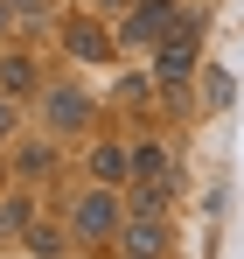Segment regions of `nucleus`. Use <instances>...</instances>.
I'll return each mask as SVG.
<instances>
[{
  "label": "nucleus",
  "mask_w": 244,
  "mask_h": 259,
  "mask_svg": "<svg viewBox=\"0 0 244 259\" xmlns=\"http://www.w3.org/2000/svg\"><path fill=\"white\" fill-rule=\"evenodd\" d=\"M119 196L112 189H84L77 196V210H70V231H77L84 245H105V238H119Z\"/></svg>",
  "instance_id": "1"
},
{
  "label": "nucleus",
  "mask_w": 244,
  "mask_h": 259,
  "mask_svg": "<svg viewBox=\"0 0 244 259\" xmlns=\"http://www.w3.org/2000/svg\"><path fill=\"white\" fill-rule=\"evenodd\" d=\"M49 161H56L49 147H21V175H49Z\"/></svg>",
  "instance_id": "12"
},
{
  "label": "nucleus",
  "mask_w": 244,
  "mask_h": 259,
  "mask_svg": "<svg viewBox=\"0 0 244 259\" xmlns=\"http://www.w3.org/2000/svg\"><path fill=\"white\" fill-rule=\"evenodd\" d=\"M0 28H14V7H7V0H0Z\"/></svg>",
  "instance_id": "15"
},
{
  "label": "nucleus",
  "mask_w": 244,
  "mask_h": 259,
  "mask_svg": "<svg viewBox=\"0 0 244 259\" xmlns=\"http://www.w3.org/2000/svg\"><path fill=\"white\" fill-rule=\"evenodd\" d=\"M189 70H196V21L181 14V28L154 42V77H161V84H181Z\"/></svg>",
  "instance_id": "2"
},
{
  "label": "nucleus",
  "mask_w": 244,
  "mask_h": 259,
  "mask_svg": "<svg viewBox=\"0 0 244 259\" xmlns=\"http://www.w3.org/2000/svg\"><path fill=\"white\" fill-rule=\"evenodd\" d=\"M63 42H70V56L91 63V56H105V49H112V35H105V28H91V21H70V28H63Z\"/></svg>",
  "instance_id": "7"
},
{
  "label": "nucleus",
  "mask_w": 244,
  "mask_h": 259,
  "mask_svg": "<svg viewBox=\"0 0 244 259\" xmlns=\"http://www.w3.org/2000/svg\"><path fill=\"white\" fill-rule=\"evenodd\" d=\"M133 175H140V182H167V147L161 140H140V147H133Z\"/></svg>",
  "instance_id": "8"
},
{
  "label": "nucleus",
  "mask_w": 244,
  "mask_h": 259,
  "mask_svg": "<svg viewBox=\"0 0 244 259\" xmlns=\"http://www.w3.org/2000/svg\"><path fill=\"white\" fill-rule=\"evenodd\" d=\"M0 84L14 91V98H21V91H35L42 77H35V63H28V56H7V63H0Z\"/></svg>",
  "instance_id": "9"
},
{
  "label": "nucleus",
  "mask_w": 244,
  "mask_h": 259,
  "mask_svg": "<svg viewBox=\"0 0 244 259\" xmlns=\"http://www.w3.org/2000/svg\"><path fill=\"white\" fill-rule=\"evenodd\" d=\"M91 175H98V182H126V175H133V147H112V140L91 147Z\"/></svg>",
  "instance_id": "6"
},
{
  "label": "nucleus",
  "mask_w": 244,
  "mask_h": 259,
  "mask_svg": "<svg viewBox=\"0 0 244 259\" xmlns=\"http://www.w3.org/2000/svg\"><path fill=\"white\" fill-rule=\"evenodd\" d=\"M0 189H7V175H0Z\"/></svg>",
  "instance_id": "16"
},
{
  "label": "nucleus",
  "mask_w": 244,
  "mask_h": 259,
  "mask_svg": "<svg viewBox=\"0 0 244 259\" xmlns=\"http://www.w3.org/2000/svg\"><path fill=\"white\" fill-rule=\"evenodd\" d=\"M28 252L35 259H63V231L56 224H28Z\"/></svg>",
  "instance_id": "10"
},
{
  "label": "nucleus",
  "mask_w": 244,
  "mask_h": 259,
  "mask_svg": "<svg viewBox=\"0 0 244 259\" xmlns=\"http://www.w3.org/2000/svg\"><path fill=\"white\" fill-rule=\"evenodd\" d=\"M119 252H126V259H161V252H167V231H161V217H154V210L126 217V224H119Z\"/></svg>",
  "instance_id": "5"
},
{
  "label": "nucleus",
  "mask_w": 244,
  "mask_h": 259,
  "mask_svg": "<svg viewBox=\"0 0 244 259\" xmlns=\"http://www.w3.org/2000/svg\"><path fill=\"white\" fill-rule=\"evenodd\" d=\"M7 7H14L21 21H42V7H49V0H7Z\"/></svg>",
  "instance_id": "13"
},
{
  "label": "nucleus",
  "mask_w": 244,
  "mask_h": 259,
  "mask_svg": "<svg viewBox=\"0 0 244 259\" xmlns=\"http://www.w3.org/2000/svg\"><path fill=\"white\" fill-rule=\"evenodd\" d=\"M21 224H28V196H7L0 203V231H21Z\"/></svg>",
  "instance_id": "11"
},
{
  "label": "nucleus",
  "mask_w": 244,
  "mask_h": 259,
  "mask_svg": "<svg viewBox=\"0 0 244 259\" xmlns=\"http://www.w3.org/2000/svg\"><path fill=\"white\" fill-rule=\"evenodd\" d=\"M7 133H14V112H7V105H0V140H7Z\"/></svg>",
  "instance_id": "14"
},
{
  "label": "nucleus",
  "mask_w": 244,
  "mask_h": 259,
  "mask_svg": "<svg viewBox=\"0 0 244 259\" xmlns=\"http://www.w3.org/2000/svg\"><path fill=\"white\" fill-rule=\"evenodd\" d=\"M42 126L49 133H84L91 126V98H84L77 84H49L42 91Z\"/></svg>",
  "instance_id": "3"
},
{
  "label": "nucleus",
  "mask_w": 244,
  "mask_h": 259,
  "mask_svg": "<svg viewBox=\"0 0 244 259\" xmlns=\"http://www.w3.org/2000/svg\"><path fill=\"white\" fill-rule=\"evenodd\" d=\"M174 28H181V7H174V0H140V7H133V14H126V42H161V35H174Z\"/></svg>",
  "instance_id": "4"
}]
</instances>
